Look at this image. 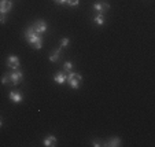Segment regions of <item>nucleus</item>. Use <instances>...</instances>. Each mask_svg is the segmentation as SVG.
I'll return each instance as SVG.
<instances>
[{
    "instance_id": "ddd939ff",
    "label": "nucleus",
    "mask_w": 155,
    "mask_h": 147,
    "mask_svg": "<svg viewBox=\"0 0 155 147\" xmlns=\"http://www.w3.org/2000/svg\"><path fill=\"white\" fill-rule=\"evenodd\" d=\"M95 24H97V25H103L104 24V17H103V14H97L96 17H95Z\"/></svg>"
},
{
    "instance_id": "412c9836",
    "label": "nucleus",
    "mask_w": 155,
    "mask_h": 147,
    "mask_svg": "<svg viewBox=\"0 0 155 147\" xmlns=\"http://www.w3.org/2000/svg\"><path fill=\"white\" fill-rule=\"evenodd\" d=\"M2 125H3V120H2V118H0V127H2Z\"/></svg>"
},
{
    "instance_id": "423d86ee",
    "label": "nucleus",
    "mask_w": 155,
    "mask_h": 147,
    "mask_svg": "<svg viewBox=\"0 0 155 147\" xmlns=\"http://www.w3.org/2000/svg\"><path fill=\"white\" fill-rule=\"evenodd\" d=\"M11 7H12V3L10 0H0V12L7 14L11 10Z\"/></svg>"
},
{
    "instance_id": "9d476101",
    "label": "nucleus",
    "mask_w": 155,
    "mask_h": 147,
    "mask_svg": "<svg viewBox=\"0 0 155 147\" xmlns=\"http://www.w3.org/2000/svg\"><path fill=\"white\" fill-rule=\"evenodd\" d=\"M44 146L45 147H52V146H56V138L52 135L47 136V138L44 139Z\"/></svg>"
},
{
    "instance_id": "f3484780",
    "label": "nucleus",
    "mask_w": 155,
    "mask_h": 147,
    "mask_svg": "<svg viewBox=\"0 0 155 147\" xmlns=\"http://www.w3.org/2000/svg\"><path fill=\"white\" fill-rule=\"evenodd\" d=\"M66 3L68 4H70V6H78V3H80V0H68V2H66Z\"/></svg>"
},
{
    "instance_id": "4468645a",
    "label": "nucleus",
    "mask_w": 155,
    "mask_h": 147,
    "mask_svg": "<svg viewBox=\"0 0 155 147\" xmlns=\"http://www.w3.org/2000/svg\"><path fill=\"white\" fill-rule=\"evenodd\" d=\"M2 84H4V85H7V84H11V79H10V73L3 74V77H2Z\"/></svg>"
},
{
    "instance_id": "f8f14e48",
    "label": "nucleus",
    "mask_w": 155,
    "mask_h": 147,
    "mask_svg": "<svg viewBox=\"0 0 155 147\" xmlns=\"http://www.w3.org/2000/svg\"><path fill=\"white\" fill-rule=\"evenodd\" d=\"M59 56H61V50L52 51V52H51V55H50V61L51 62H56L59 59Z\"/></svg>"
},
{
    "instance_id": "f03ea898",
    "label": "nucleus",
    "mask_w": 155,
    "mask_h": 147,
    "mask_svg": "<svg viewBox=\"0 0 155 147\" xmlns=\"http://www.w3.org/2000/svg\"><path fill=\"white\" fill-rule=\"evenodd\" d=\"M66 81L69 82V85H70L71 88L77 89L80 87V84H81V81H82V77H81V74L70 72V73L68 74V79H66Z\"/></svg>"
},
{
    "instance_id": "20e7f679",
    "label": "nucleus",
    "mask_w": 155,
    "mask_h": 147,
    "mask_svg": "<svg viewBox=\"0 0 155 147\" xmlns=\"http://www.w3.org/2000/svg\"><path fill=\"white\" fill-rule=\"evenodd\" d=\"M7 66L8 68H11L12 70H17V69H19V58L15 55H10L8 58H7Z\"/></svg>"
},
{
    "instance_id": "1a4fd4ad",
    "label": "nucleus",
    "mask_w": 155,
    "mask_h": 147,
    "mask_svg": "<svg viewBox=\"0 0 155 147\" xmlns=\"http://www.w3.org/2000/svg\"><path fill=\"white\" fill-rule=\"evenodd\" d=\"M66 79H68V74L63 73V72H59V73H56L55 76H54V81L58 82V84H63V82H66Z\"/></svg>"
},
{
    "instance_id": "0eeeda50",
    "label": "nucleus",
    "mask_w": 155,
    "mask_h": 147,
    "mask_svg": "<svg viewBox=\"0 0 155 147\" xmlns=\"http://www.w3.org/2000/svg\"><path fill=\"white\" fill-rule=\"evenodd\" d=\"M108 7L110 6H108L107 3H104V2H97V3L94 4V8L96 10L99 14H104V12L108 10Z\"/></svg>"
},
{
    "instance_id": "aec40b11",
    "label": "nucleus",
    "mask_w": 155,
    "mask_h": 147,
    "mask_svg": "<svg viewBox=\"0 0 155 147\" xmlns=\"http://www.w3.org/2000/svg\"><path fill=\"white\" fill-rule=\"evenodd\" d=\"M94 146H100V144H102V142H99V140H94Z\"/></svg>"
},
{
    "instance_id": "2eb2a0df",
    "label": "nucleus",
    "mask_w": 155,
    "mask_h": 147,
    "mask_svg": "<svg viewBox=\"0 0 155 147\" xmlns=\"http://www.w3.org/2000/svg\"><path fill=\"white\" fill-rule=\"evenodd\" d=\"M63 69L66 72H69V73H70L71 69H73V63H71V62H66V63L63 65Z\"/></svg>"
},
{
    "instance_id": "a211bd4d",
    "label": "nucleus",
    "mask_w": 155,
    "mask_h": 147,
    "mask_svg": "<svg viewBox=\"0 0 155 147\" xmlns=\"http://www.w3.org/2000/svg\"><path fill=\"white\" fill-rule=\"evenodd\" d=\"M6 21H7L6 14H3V12H0V24H4Z\"/></svg>"
},
{
    "instance_id": "7ed1b4c3",
    "label": "nucleus",
    "mask_w": 155,
    "mask_h": 147,
    "mask_svg": "<svg viewBox=\"0 0 155 147\" xmlns=\"http://www.w3.org/2000/svg\"><path fill=\"white\" fill-rule=\"evenodd\" d=\"M10 79H11V84H12V85H17V84H19V82L24 80V73H22L19 69L12 70L11 73H10Z\"/></svg>"
},
{
    "instance_id": "6ab92c4d",
    "label": "nucleus",
    "mask_w": 155,
    "mask_h": 147,
    "mask_svg": "<svg viewBox=\"0 0 155 147\" xmlns=\"http://www.w3.org/2000/svg\"><path fill=\"white\" fill-rule=\"evenodd\" d=\"M68 0H55V3L56 4H63V3H66Z\"/></svg>"
},
{
    "instance_id": "9b49d317",
    "label": "nucleus",
    "mask_w": 155,
    "mask_h": 147,
    "mask_svg": "<svg viewBox=\"0 0 155 147\" xmlns=\"http://www.w3.org/2000/svg\"><path fill=\"white\" fill-rule=\"evenodd\" d=\"M107 147H117V146H121V139L120 138H111L108 139L107 143H106Z\"/></svg>"
},
{
    "instance_id": "6e6552de",
    "label": "nucleus",
    "mask_w": 155,
    "mask_h": 147,
    "mask_svg": "<svg viewBox=\"0 0 155 147\" xmlns=\"http://www.w3.org/2000/svg\"><path fill=\"white\" fill-rule=\"evenodd\" d=\"M10 99H11V102H14V103H21L22 99H24V96H22V94L18 91H11L10 92Z\"/></svg>"
},
{
    "instance_id": "39448f33",
    "label": "nucleus",
    "mask_w": 155,
    "mask_h": 147,
    "mask_svg": "<svg viewBox=\"0 0 155 147\" xmlns=\"http://www.w3.org/2000/svg\"><path fill=\"white\" fill-rule=\"evenodd\" d=\"M33 29H35L36 33H38V35H41V33H45L48 29V25L44 22V21H37L35 25H33Z\"/></svg>"
},
{
    "instance_id": "f257e3e1",
    "label": "nucleus",
    "mask_w": 155,
    "mask_h": 147,
    "mask_svg": "<svg viewBox=\"0 0 155 147\" xmlns=\"http://www.w3.org/2000/svg\"><path fill=\"white\" fill-rule=\"evenodd\" d=\"M25 37H26V40L29 41V44L32 45L35 50H40V48L43 47V38H41V36L38 35V33L35 32L33 26H29L26 29V32H25Z\"/></svg>"
},
{
    "instance_id": "dca6fc26",
    "label": "nucleus",
    "mask_w": 155,
    "mask_h": 147,
    "mask_svg": "<svg viewBox=\"0 0 155 147\" xmlns=\"http://www.w3.org/2000/svg\"><path fill=\"white\" fill-rule=\"evenodd\" d=\"M69 43H70V40H69V38H66V37H64V38H62V41H61V45H62V47H68V45H69Z\"/></svg>"
}]
</instances>
